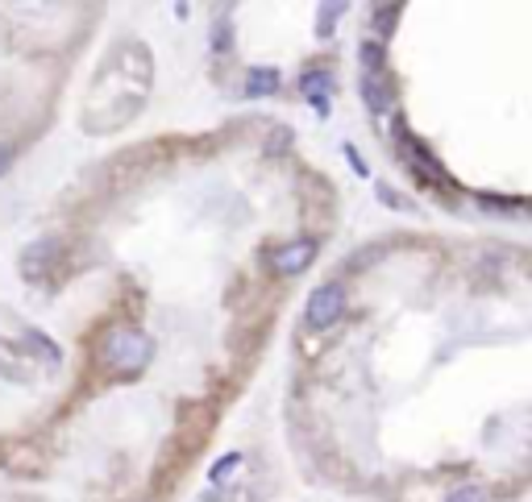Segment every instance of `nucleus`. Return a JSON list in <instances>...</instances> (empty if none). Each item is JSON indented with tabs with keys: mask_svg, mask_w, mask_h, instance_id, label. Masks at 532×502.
Wrapping results in <instances>:
<instances>
[{
	"mask_svg": "<svg viewBox=\"0 0 532 502\" xmlns=\"http://www.w3.org/2000/svg\"><path fill=\"white\" fill-rule=\"evenodd\" d=\"M146 361H150V340L134 332V328H117L100 345V366L112 369V374H134Z\"/></svg>",
	"mask_w": 532,
	"mask_h": 502,
	"instance_id": "f257e3e1",
	"label": "nucleus"
},
{
	"mask_svg": "<svg viewBox=\"0 0 532 502\" xmlns=\"http://www.w3.org/2000/svg\"><path fill=\"white\" fill-rule=\"evenodd\" d=\"M345 316V286L342 283H320L308 295V308H304V320H308V328H333L337 320Z\"/></svg>",
	"mask_w": 532,
	"mask_h": 502,
	"instance_id": "f03ea898",
	"label": "nucleus"
},
{
	"mask_svg": "<svg viewBox=\"0 0 532 502\" xmlns=\"http://www.w3.org/2000/svg\"><path fill=\"white\" fill-rule=\"evenodd\" d=\"M312 258H316V241H312V237H300V241H287V245L274 249V254H271V270L283 274V278H291V274L308 270Z\"/></svg>",
	"mask_w": 532,
	"mask_h": 502,
	"instance_id": "7ed1b4c3",
	"label": "nucleus"
},
{
	"mask_svg": "<svg viewBox=\"0 0 532 502\" xmlns=\"http://www.w3.org/2000/svg\"><path fill=\"white\" fill-rule=\"evenodd\" d=\"M362 95H366L370 112H387V109H391V92H387V83H382L379 75H366V83H362Z\"/></svg>",
	"mask_w": 532,
	"mask_h": 502,
	"instance_id": "20e7f679",
	"label": "nucleus"
},
{
	"mask_svg": "<svg viewBox=\"0 0 532 502\" xmlns=\"http://www.w3.org/2000/svg\"><path fill=\"white\" fill-rule=\"evenodd\" d=\"M279 87V71H250V83H246V92L250 95H262V92H274Z\"/></svg>",
	"mask_w": 532,
	"mask_h": 502,
	"instance_id": "39448f33",
	"label": "nucleus"
},
{
	"mask_svg": "<svg viewBox=\"0 0 532 502\" xmlns=\"http://www.w3.org/2000/svg\"><path fill=\"white\" fill-rule=\"evenodd\" d=\"M362 67H366V75H379V67H382V46H374V42H366V46H362Z\"/></svg>",
	"mask_w": 532,
	"mask_h": 502,
	"instance_id": "423d86ee",
	"label": "nucleus"
},
{
	"mask_svg": "<svg viewBox=\"0 0 532 502\" xmlns=\"http://www.w3.org/2000/svg\"><path fill=\"white\" fill-rule=\"evenodd\" d=\"M445 502H487V490L482 486H458Z\"/></svg>",
	"mask_w": 532,
	"mask_h": 502,
	"instance_id": "0eeeda50",
	"label": "nucleus"
},
{
	"mask_svg": "<svg viewBox=\"0 0 532 502\" xmlns=\"http://www.w3.org/2000/svg\"><path fill=\"white\" fill-rule=\"evenodd\" d=\"M237 465H242V453H229V457H220V461L212 465V474H208V477H212V482H220V477L229 474V469H237Z\"/></svg>",
	"mask_w": 532,
	"mask_h": 502,
	"instance_id": "6e6552de",
	"label": "nucleus"
},
{
	"mask_svg": "<svg viewBox=\"0 0 532 502\" xmlns=\"http://www.w3.org/2000/svg\"><path fill=\"white\" fill-rule=\"evenodd\" d=\"M325 87H328V75H325V71H316V75H304V92H308V95L325 92Z\"/></svg>",
	"mask_w": 532,
	"mask_h": 502,
	"instance_id": "1a4fd4ad",
	"label": "nucleus"
},
{
	"mask_svg": "<svg viewBox=\"0 0 532 502\" xmlns=\"http://www.w3.org/2000/svg\"><path fill=\"white\" fill-rule=\"evenodd\" d=\"M9 163H13V149H9V146H4V141H0V175L9 171Z\"/></svg>",
	"mask_w": 532,
	"mask_h": 502,
	"instance_id": "9d476101",
	"label": "nucleus"
},
{
	"mask_svg": "<svg viewBox=\"0 0 532 502\" xmlns=\"http://www.w3.org/2000/svg\"><path fill=\"white\" fill-rule=\"evenodd\" d=\"M391 17H396V9H382V13H379V29H391Z\"/></svg>",
	"mask_w": 532,
	"mask_h": 502,
	"instance_id": "9b49d317",
	"label": "nucleus"
}]
</instances>
